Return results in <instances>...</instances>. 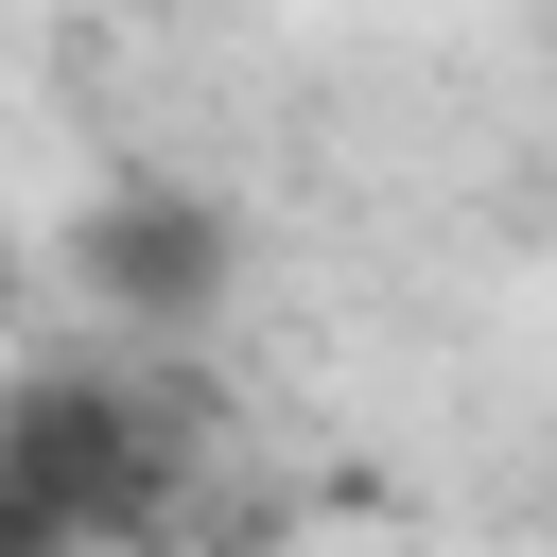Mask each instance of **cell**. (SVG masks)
Wrapping results in <instances>:
<instances>
[{"instance_id": "obj_1", "label": "cell", "mask_w": 557, "mask_h": 557, "mask_svg": "<svg viewBox=\"0 0 557 557\" xmlns=\"http://www.w3.org/2000/svg\"><path fill=\"white\" fill-rule=\"evenodd\" d=\"M52 278L122 331V348H191L226 296H244V209L209 191V174H104L87 209H70V244H52Z\"/></svg>"}, {"instance_id": "obj_2", "label": "cell", "mask_w": 557, "mask_h": 557, "mask_svg": "<svg viewBox=\"0 0 557 557\" xmlns=\"http://www.w3.org/2000/svg\"><path fill=\"white\" fill-rule=\"evenodd\" d=\"M0 557H87V540H70V522H52V505H35L17 470H0Z\"/></svg>"}, {"instance_id": "obj_3", "label": "cell", "mask_w": 557, "mask_h": 557, "mask_svg": "<svg viewBox=\"0 0 557 557\" xmlns=\"http://www.w3.org/2000/svg\"><path fill=\"white\" fill-rule=\"evenodd\" d=\"M0 278H17V209H0Z\"/></svg>"}, {"instance_id": "obj_4", "label": "cell", "mask_w": 557, "mask_h": 557, "mask_svg": "<svg viewBox=\"0 0 557 557\" xmlns=\"http://www.w3.org/2000/svg\"><path fill=\"white\" fill-rule=\"evenodd\" d=\"M540 52H557V35H540Z\"/></svg>"}]
</instances>
